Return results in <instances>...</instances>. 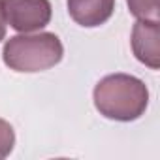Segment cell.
I'll list each match as a JSON object with an SVG mask.
<instances>
[{
  "label": "cell",
  "instance_id": "cell-5",
  "mask_svg": "<svg viewBox=\"0 0 160 160\" xmlns=\"http://www.w3.org/2000/svg\"><path fill=\"white\" fill-rule=\"evenodd\" d=\"M115 10V0H68L70 17L81 27L92 28L104 25Z\"/></svg>",
  "mask_w": 160,
  "mask_h": 160
},
{
  "label": "cell",
  "instance_id": "cell-7",
  "mask_svg": "<svg viewBox=\"0 0 160 160\" xmlns=\"http://www.w3.org/2000/svg\"><path fill=\"white\" fill-rule=\"evenodd\" d=\"M15 145V134L8 121L0 119V160L6 158Z\"/></svg>",
  "mask_w": 160,
  "mask_h": 160
},
{
  "label": "cell",
  "instance_id": "cell-2",
  "mask_svg": "<svg viewBox=\"0 0 160 160\" xmlns=\"http://www.w3.org/2000/svg\"><path fill=\"white\" fill-rule=\"evenodd\" d=\"M4 62L15 72H43L60 62L64 47L51 32L13 36L4 45Z\"/></svg>",
  "mask_w": 160,
  "mask_h": 160
},
{
  "label": "cell",
  "instance_id": "cell-1",
  "mask_svg": "<svg viewBox=\"0 0 160 160\" xmlns=\"http://www.w3.org/2000/svg\"><path fill=\"white\" fill-rule=\"evenodd\" d=\"M149 104V91L141 79L128 73H111L94 87L96 109L113 121H136Z\"/></svg>",
  "mask_w": 160,
  "mask_h": 160
},
{
  "label": "cell",
  "instance_id": "cell-8",
  "mask_svg": "<svg viewBox=\"0 0 160 160\" xmlns=\"http://www.w3.org/2000/svg\"><path fill=\"white\" fill-rule=\"evenodd\" d=\"M6 17H4V10H2V0H0V42L6 36Z\"/></svg>",
  "mask_w": 160,
  "mask_h": 160
},
{
  "label": "cell",
  "instance_id": "cell-6",
  "mask_svg": "<svg viewBox=\"0 0 160 160\" xmlns=\"http://www.w3.org/2000/svg\"><path fill=\"white\" fill-rule=\"evenodd\" d=\"M130 13L139 21H158L160 0H126Z\"/></svg>",
  "mask_w": 160,
  "mask_h": 160
},
{
  "label": "cell",
  "instance_id": "cell-4",
  "mask_svg": "<svg viewBox=\"0 0 160 160\" xmlns=\"http://www.w3.org/2000/svg\"><path fill=\"white\" fill-rule=\"evenodd\" d=\"M132 49L139 62L152 70L160 68V27L158 21H138L132 30Z\"/></svg>",
  "mask_w": 160,
  "mask_h": 160
},
{
  "label": "cell",
  "instance_id": "cell-3",
  "mask_svg": "<svg viewBox=\"0 0 160 160\" xmlns=\"http://www.w3.org/2000/svg\"><path fill=\"white\" fill-rule=\"evenodd\" d=\"M6 23L17 32H34L51 21L49 0H2Z\"/></svg>",
  "mask_w": 160,
  "mask_h": 160
}]
</instances>
